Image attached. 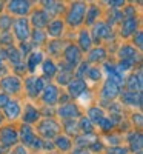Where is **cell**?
<instances>
[{
  "label": "cell",
  "instance_id": "6da1fadb",
  "mask_svg": "<svg viewBox=\"0 0 143 154\" xmlns=\"http://www.w3.org/2000/svg\"><path fill=\"white\" fill-rule=\"evenodd\" d=\"M19 139H20L26 146H31V148H34V149H42L43 140L35 137V134H34V131H32V128H31L29 125H25V123L22 125Z\"/></svg>",
  "mask_w": 143,
  "mask_h": 154
},
{
  "label": "cell",
  "instance_id": "7a4b0ae2",
  "mask_svg": "<svg viewBox=\"0 0 143 154\" xmlns=\"http://www.w3.org/2000/svg\"><path fill=\"white\" fill-rule=\"evenodd\" d=\"M85 14H86V5L83 2H75V3H72V6L68 12L66 20L71 26H79L85 19Z\"/></svg>",
  "mask_w": 143,
  "mask_h": 154
},
{
  "label": "cell",
  "instance_id": "3957f363",
  "mask_svg": "<svg viewBox=\"0 0 143 154\" xmlns=\"http://www.w3.org/2000/svg\"><path fill=\"white\" fill-rule=\"evenodd\" d=\"M12 26H14V32H16V37L23 43V42H28V38L31 35V31H29V23L26 19H17L12 22Z\"/></svg>",
  "mask_w": 143,
  "mask_h": 154
},
{
  "label": "cell",
  "instance_id": "277c9868",
  "mask_svg": "<svg viewBox=\"0 0 143 154\" xmlns=\"http://www.w3.org/2000/svg\"><path fill=\"white\" fill-rule=\"evenodd\" d=\"M0 86L5 89V94H12V93H19L22 88V82L19 79V75H5L0 80Z\"/></svg>",
  "mask_w": 143,
  "mask_h": 154
},
{
  "label": "cell",
  "instance_id": "5b68a950",
  "mask_svg": "<svg viewBox=\"0 0 143 154\" xmlns=\"http://www.w3.org/2000/svg\"><path fill=\"white\" fill-rule=\"evenodd\" d=\"M0 142L5 146L16 145L19 142V133L12 126H3L2 130H0Z\"/></svg>",
  "mask_w": 143,
  "mask_h": 154
},
{
  "label": "cell",
  "instance_id": "8992f818",
  "mask_svg": "<svg viewBox=\"0 0 143 154\" xmlns=\"http://www.w3.org/2000/svg\"><path fill=\"white\" fill-rule=\"evenodd\" d=\"M82 59V54H80V49L74 46V45H68L66 49H65V60L68 62V65L74 69L77 66V63L80 62Z\"/></svg>",
  "mask_w": 143,
  "mask_h": 154
},
{
  "label": "cell",
  "instance_id": "52a82bcc",
  "mask_svg": "<svg viewBox=\"0 0 143 154\" xmlns=\"http://www.w3.org/2000/svg\"><path fill=\"white\" fill-rule=\"evenodd\" d=\"M86 83L82 79H74L68 83V96L69 97H80L83 93H86Z\"/></svg>",
  "mask_w": 143,
  "mask_h": 154
},
{
  "label": "cell",
  "instance_id": "ba28073f",
  "mask_svg": "<svg viewBox=\"0 0 143 154\" xmlns=\"http://www.w3.org/2000/svg\"><path fill=\"white\" fill-rule=\"evenodd\" d=\"M8 9L16 16H25L31 9V2H25V0H12L8 3Z\"/></svg>",
  "mask_w": 143,
  "mask_h": 154
},
{
  "label": "cell",
  "instance_id": "9c48e42d",
  "mask_svg": "<svg viewBox=\"0 0 143 154\" xmlns=\"http://www.w3.org/2000/svg\"><path fill=\"white\" fill-rule=\"evenodd\" d=\"M38 131L43 137H54L57 133H59V125L54 122V120H43L40 125H38Z\"/></svg>",
  "mask_w": 143,
  "mask_h": 154
},
{
  "label": "cell",
  "instance_id": "30bf717a",
  "mask_svg": "<svg viewBox=\"0 0 143 154\" xmlns=\"http://www.w3.org/2000/svg\"><path fill=\"white\" fill-rule=\"evenodd\" d=\"M59 116L62 119H69V120H74L75 117H79L80 116V111L77 108L74 103H65L63 106L59 108Z\"/></svg>",
  "mask_w": 143,
  "mask_h": 154
},
{
  "label": "cell",
  "instance_id": "8fae6325",
  "mask_svg": "<svg viewBox=\"0 0 143 154\" xmlns=\"http://www.w3.org/2000/svg\"><path fill=\"white\" fill-rule=\"evenodd\" d=\"M119 93H120V89H119V86H117L114 82H111V80H106L105 82V85H103V88H102V99L103 100H112L114 97H117L119 96Z\"/></svg>",
  "mask_w": 143,
  "mask_h": 154
},
{
  "label": "cell",
  "instance_id": "7c38bea8",
  "mask_svg": "<svg viewBox=\"0 0 143 154\" xmlns=\"http://www.w3.org/2000/svg\"><path fill=\"white\" fill-rule=\"evenodd\" d=\"M105 69H106V72H108V80L114 82L119 88L125 83V77H123V74H122L119 69H117L114 65H111V63H106V65H105Z\"/></svg>",
  "mask_w": 143,
  "mask_h": 154
},
{
  "label": "cell",
  "instance_id": "4fadbf2b",
  "mask_svg": "<svg viewBox=\"0 0 143 154\" xmlns=\"http://www.w3.org/2000/svg\"><path fill=\"white\" fill-rule=\"evenodd\" d=\"M42 93H43L42 94V99H43V102H45L46 105H54L56 102H57V99H59V89H57L56 85L45 86V89H43Z\"/></svg>",
  "mask_w": 143,
  "mask_h": 154
},
{
  "label": "cell",
  "instance_id": "5bb4252c",
  "mask_svg": "<svg viewBox=\"0 0 143 154\" xmlns=\"http://www.w3.org/2000/svg\"><path fill=\"white\" fill-rule=\"evenodd\" d=\"M48 22H49V16L46 14L43 9L35 11L34 14L31 16V23L34 25V29H42L43 26L48 25Z\"/></svg>",
  "mask_w": 143,
  "mask_h": 154
},
{
  "label": "cell",
  "instance_id": "9a60e30c",
  "mask_svg": "<svg viewBox=\"0 0 143 154\" xmlns=\"http://www.w3.org/2000/svg\"><path fill=\"white\" fill-rule=\"evenodd\" d=\"M126 86H128V91H131V93H141V86H143L141 72L138 71L137 74L129 75L126 80Z\"/></svg>",
  "mask_w": 143,
  "mask_h": 154
},
{
  "label": "cell",
  "instance_id": "2e32d148",
  "mask_svg": "<svg viewBox=\"0 0 143 154\" xmlns=\"http://www.w3.org/2000/svg\"><path fill=\"white\" fill-rule=\"evenodd\" d=\"M122 102L126 105H132V106H140L141 105V93H131V91H125L122 93Z\"/></svg>",
  "mask_w": 143,
  "mask_h": 154
},
{
  "label": "cell",
  "instance_id": "e0dca14e",
  "mask_svg": "<svg viewBox=\"0 0 143 154\" xmlns=\"http://www.w3.org/2000/svg\"><path fill=\"white\" fill-rule=\"evenodd\" d=\"M137 26H138L137 19H126V20L122 23V29H120V32H122L123 37H128V35H131V34H135Z\"/></svg>",
  "mask_w": 143,
  "mask_h": 154
},
{
  "label": "cell",
  "instance_id": "ac0fdd59",
  "mask_svg": "<svg viewBox=\"0 0 143 154\" xmlns=\"http://www.w3.org/2000/svg\"><path fill=\"white\" fill-rule=\"evenodd\" d=\"M5 114H6V117L8 119H17L19 116H20V105H19V102L17 100H9L6 106H5Z\"/></svg>",
  "mask_w": 143,
  "mask_h": 154
},
{
  "label": "cell",
  "instance_id": "d6986e66",
  "mask_svg": "<svg viewBox=\"0 0 143 154\" xmlns=\"http://www.w3.org/2000/svg\"><path fill=\"white\" fill-rule=\"evenodd\" d=\"M109 26L103 22H99L94 25V29H93V35H94V40H100V38H105L109 35Z\"/></svg>",
  "mask_w": 143,
  "mask_h": 154
},
{
  "label": "cell",
  "instance_id": "ffe728a7",
  "mask_svg": "<svg viewBox=\"0 0 143 154\" xmlns=\"http://www.w3.org/2000/svg\"><path fill=\"white\" fill-rule=\"evenodd\" d=\"M137 54H138L137 49L134 46H131V45H123L120 48V53H119V56H120L122 60H132V62H135Z\"/></svg>",
  "mask_w": 143,
  "mask_h": 154
},
{
  "label": "cell",
  "instance_id": "44dd1931",
  "mask_svg": "<svg viewBox=\"0 0 143 154\" xmlns=\"http://www.w3.org/2000/svg\"><path fill=\"white\" fill-rule=\"evenodd\" d=\"M38 111H37V108H34V106H31V105H26L25 106V114H23V120L26 122V123H34V122H37L38 120Z\"/></svg>",
  "mask_w": 143,
  "mask_h": 154
},
{
  "label": "cell",
  "instance_id": "7402d4cb",
  "mask_svg": "<svg viewBox=\"0 0 143 154\" xmlns=\"http://www.w3.org/2000/svg\"><path fill=\"white\" fill-rule=\"evenodd\" d=\"M129 145H131V151L134 152H141V146H143V139L140 133H134L129 136Z\"/></svg>",
  "mask_w": 143,
  "mask_h": 154
},
{
  "label": "cell",
  "instance_id": "603a6c76",
  "mask_svg": "<svg viewBox=\"0 0 143 154\" xmlns=\"http://www.w3.org/2000/svg\"><path fill=\"white\" fill-rule=\"evenodd\" d=\"M103 117H105V112H103V109H100L99 106H93L88 109V119L91 120V123H99Z\"/></svg>",
  "mask_w": 143,
  "mask_h": 154
},
{
  "label": "cell",
  "instance_id": "cb8c5ba5",
  "mask_svg": "<svg viewBox=\"0 0 143 154\" xmlns=\"http://www.w3.org/2000/svg\"><path fill=\"white\" fill-rule=\"evenodd\" d=\"M94 142H97V137L91 133V134H85L82 137H77L75 139V145L80 146V148H85V146H91Z\"/></svg>",
  "mask_w": 143,
  "mask_h": 154
},
{
  "label": "cell",
  "instance_id": "d4e9b609",
  "mask_svg": "<svg viewBox=\"0 0 143 154\" xmlns=\"http://www.w3.org/2000/svg\"><path fill=\"white\" fill-rule=\"evenodd\" d=\"M48 32L53 37H59L63 32V22L62 20H53L48 25Z\"/></svg>",
  "mask_w": 143,
  "mask_h": 154
},
{
  "label": "cell",
  "instance_id": "484cf974",
  "mask_svg": "<svg viewBox=\"0 0 143 154\" xmlns=\"http://www.w3.org/2000/svg\"><path fill=\"white\" fill-rule=\"evenodd\" d=\"M42 60H43V54L40 53V51H34V53H31L29 59H28V68H29V71H34L38 63H42Z\"/></svg>",
  "mask_w": 143,
  "mask_h": 154
},
{
  "label": "cell",
  "instance_id": "4316f807",
  "mask_svg": "<svg viewBox=\"0 0 143 154\" xmlns=\"http://www.w3.org/2000/svg\"><path fill=\"white\" fill-rule=\"evenodd\" d=\"M54 145L62 151H68L71 148V139L66 137V136H57L54 139Z\"/></svg>",
  "mask_w": 143,
  "mask_h": 154
},
{
  "label": "cell",
  "instance_id": "83f0119b",
  "mask_svg": "<svg viewBox=\"0 0 143 154\" xmlns=\"http://www.w3.org/2000/svg\"><path fill=\"white\" fill-rule=\"evenodd\" d=\"M42 68H43L45 77H54V75L57 74V66H56V63H54L53 60H49V59L43 62Z\"/></svg>",
  "mask_w": 143,
  "mask_h": 154
},
{
  "label": "cell",
  "instance_id": "f1b7e54d",
  "mask_svg": "<svg viewBox=\"0 0 143 154\" xmlns=\"http://www.w3.org/2000/svg\"><path fill=\"white\" fill-rule=\"evenodd\" d=\"M45 6V12L48 16H56L60 9H63V6L57 2H42Z\"/></svg>",
  "mask_w": 143,
  "mask_h": 154
},
{
  "label": "cell",
  "instance_id": "f546056e",
  "mask_svg": "<svg viewBox=\"0 0 143 154\" xmlns=\"http://www.w3.org/2000/svg\"><path fill=\"white\" fill-rule=\"evenodd\" d=\"M6 57H8L12 63H14V66L19 65V63H22V62H20L22 56H20V53H19V49L14 48V46H9V48L6 49Z\"/></svg>",
  "mask_w": 143,
  "mask_h": 154
},
{
  "label": "cell",
  "instance_id": "4dcf8cb0",
  "mask_svg": "<svg viewBox=\"0 0 143 154\" xmlns=\"http://www.w3.org/2000/svg\"><path fill=\"white\" fill-rule=\"evenodd\" d=\"M105 56H106L105 49L103 48H96V49H93L89 53L88 59H89V62H102L103 59H105Z\"/></svg>",
  "mask_w": 143,
  "mask_h": 154
},
{
  "label": "cell",
  "instance_id": "1f68e13d",
  "mask_svg": "<svg viewBox=\"0 0 143 154\" xmlns=\"http://www.w3.org/2000/svg\"><path fill=\"white\" fill-rule=\"evenodd\" d=\"M91 37H89V34L86 32V31H82L80 32V35H79V43H80V46H82V49L83 51H89L91 49Z\"/></svg>",
  "mask_w": 143,
  "mask_h": 154
},
{
  "label": "cell",
  "instance_id": "d6a6232c",
  "mask_svg": "<svg viewBox=\"0 0 143 154\" xmlns=\"http://www.w3.org/2000/svg\"><path fill=\"white\" fill-rule=\"evenodd\" d=\"M86 11H88V17H86V23L88 25H93L94 22H96V19L99 17V12H100V9L97 8V6H89V8H86Z\"/></svg>",
  "mask_w": 143,
  "mask_h": 154
},
{
  "label": "cell",
  "instance_id": "836d02e7",
  "mask_svg": "<svg viewBox=\"0 0 143 154\" xmlns=\"http://www.w3.org/2000/svg\"><path fill=\"white\" fill-rule=\"evenodd\" d=\"M79 128L85 134H91V133H93V130H94V125L91 123V120L88 117H82L80 119V123H79Z\"/></svg>",
  "mask_w": 143,
  "mask_h": 154
},
{
  "label": "cell",
  "instance_id": "e575fe53",
  "mask_svg": "<svg viewBox=\"0 0 143 154\" xmlns=\"http://www.w3.org/2000/svg\"><path fill=\"white\" fill-rule=\"evenodd\" d=\"M11 26H12V19H11V16H8V14H2V16H0V31L6 32Z\"/></svg>",
  "mask_w": 143,
  "mask_h": 154
},
{
  "label": "cell",
  "instance_id": "d590c367",
  "mask_svg": "<svg viewBox=\"0 0 143 154\" xmlns=\"http://www.w3.org/2000/svg\"><path fill=\"white\" fill-rule=\"evenodd\" d=\"M31 38H32V42L34 43H45V40H46V34L42 31V29H34L32 32H31V35H29Z\"/></svg>",
  "mask_w": 143,
  "mask_h": 154
},
{
  "label": "cell",
  "instance_id": "8d00e7d4",
  "mask_svg": "<svg viewBox=\"0 0 143 154\" xmlns=\"http://www.w3.org/2000/svg\"><path fill=\"white\" fill-rule=\"evenodd\" d=\"M99 126H100L102 131H111L112 128H114V122H112L111 117H103V119L99 122Z\"/></svg>",
  "mask_w": 143,
  "mask_h": 154
},
{
  "label": "cell",
  "instance_id": "74e56055",
  "mask_svg": "<svg viewBox=\"0 0 143 154\" xmlns=\"http://www.w3.org/2000/svg\"><path fill=\"white\" fill-rule=\"evenodd\" d=\"M71 75H72L71 71H65V69H62V72H60L59 77H57V82H59L60 85H66V83L71 82Z\"/></svg>",
  "mask_w": 143,
  "mask_h": 154
},
{
  "label": "cell",
  "instance_id": "f35d334b",
  "mask_svg": "<svg viewBox=\"0 0 143 154\" xmlns=\"http://www.w3.org/2000/svg\"><path fill=\"white\" fill-rule=\"evenodd\" d=\"M34 89H35V97L45 89V79H43V77H35V80H34Z\"/></svg>",
  "mask_w": 143,
  "mask_h": 154
},
{
  "label": "cell",
  "instance_id": "ab89813d",
  "mask_svg": "<svg viewBox=\"0 0 143 154\" xmlns=\"http://www.w3.org/2000/svg\"><path fill=\"white\" fill-rule=\"evenodd\" d=\"M62 48H63V42L53 40L49 43V53L51 54H59V53H62Z\"/></svg>",
  "mask_w": 143,
  "mask_h": 154
},
{
  "label": "cell",
  "instance_id": "60d3db41",
  "mask_svg": "<svg viewBox=\"0 0 143 154\" xmlns=\"http://www.w3.org/2000/svg\"><path fill=\"white\" fill-rule=\"evenodd\" d=\"M134 66V62L132 60H122L120 63H119V65H117L115 68L117 69H119L122 74H123V71H128V69H131Z\"/></svg>",
  "mask_w": 143,
  "mask_h": 154
},
{
  "label": "cell",
  "instance_id": "b9f144b4",
  "mask_svg": "<svg viewBox=\"0 0 143 154\" xmlns=\"http://www.w3.org/2000/svg\"><path fill=\"white\" fill-rule=\"evenodd\" d=\"M34 80L35 77H29V79L26 80V83H25V86H26V93L31 96V97H35V89H34Z\"/></svg>",
  "mask_w": 143,
  "mask_h": 154
},
{
  "label": "cell",
  "instance_id": "7bdbcfd3",
  "mask_svg": "<svg viewBox=\"0 0 143 154\" xmlns=\"http://www.w3.org/2000/svg\"><path fill=\"white\" fill-rule=\"evenodd\" d=\"M88 69H89V65L88 63H80V68L77 69V72H75V75H77V79H82L83 80V75L85 74H88Z\"/></svg>",
  "mask_w": 143,
  "mask_h": 154
},
{
  "label": "cell",
  "instance_id": "ee69618b",
  "mask_svg": "<svg viewBox=\"0 0 143 154\" xmlns=\"http://www.w3.org/2000/svg\"><path fill=\"white\" fill-rule=\"evenodd\" d=\"M86 75L89 77L91 80H99L100 77H102V72H100V69H99V68H89Z\"/></svg>",
  "mask_w": 143,
  "mask_h": 154
},
{
  "label": "cell",
  "instance_id": "f6af8a7d",
  "mask_svg": "<svg viewBox=\"0 0 143 154\" xmlns=\"http://www.w3.org/2000/svg\"><path fill=\"white\" fill-rule=\"evenodd\" d=\"M29 49H31V43H28V42H23V43L20 45L19 53H20V56H26V54H29Z\"/></svg>",
  "mask_w": 143,
  "mask_h": 154
},
{
  "label": "cell",
  "instance_id": "bcb514c9",
  "mask_svg": "<svg viewBox=\"0 0 143 154\" xmlns=\"http://www.w3.org/2000/svg\"><path fill=\"white\" fill-rule=\"evenodd\" d=\"M122 17H123V14H122L120 11H114L112 12V17H109V23H106V25H108V26H109V25H114L115 20H120Z\"/></svg>",
  "mask_w": 143,
  "mask_h": 154
},
{
  "label": "cell",
  "instance_id": "7dc6e473",
  "mask_svg": "<svg viewBox=\"0 0 143 154\" xmlns=\"http://www.w3.org/2000/svg\"><path fill=\"white\" fill-rule=\"evenodd\" d=\"M109 152H112V154H126L128 151H126V148H122V146H114V148L109 149Z\"/></svg>",
  "mask_w": 143,
  "mask_h": 154
},
{
  "label": "cell",
  "instance_id": "c3c4849f",
  "mask_svg": "<svg viewBox=\"0 0 143 154\" xmlns=\"http://www.w3.org/2000/svg\"><path fill=\"white\" fill-rule=\"evenodd\" d=\"M9 102V97H8V94H0V108H5L6 106V103Z\"/></svg>",
  "mask_w": 143,
  "mask_h": 154
},
{
  "label": "cell",
  "instance_id": "681fc988",
  "mask_svg": "<svg viewBox=\"0 0 143 154\" xmlns=\"http://www.w3.org/2000/svg\"><path fill=\"white\" fill-rule=\"evenodd\" d=\"M141 38H143V37H141V32L138 31V32L134 35V43H135L138 48H141Z\"/></svg>",
  "mask_w": 143,
  "mask_h": 154
},
{
  "label": "cell",
  "instance_id": "f907efd6",
  "mask_svg": "<svg viewBox=\"0 0 143 154\" xmlns=\"http://www.w3.org/2000/svg\"><path fill=\"white\" fill-rule=\"evenodd\" d=\"M109 6H123L125 5V2L123 0H112V2H106Z\"/></svg>",
  "mask_w": 143,
  "mask_h": 154
},
{
  "label": "cell",
  "instance_id": "816d5d0a",
  "mask_svg": "<svg viewBox=\"0 0 143 154\" xmlns=\"http://www.w3.org/2000/svg\"><path fill=\"white\" fill-rule=\"evenodd\" d=\"M11 154H26V149H25V146H17Z\"/></svg>",
  "mask_w": 143,
  "mask_h": 154
},
{
  "label": "cell",
  "instance_id": "f5cc1de1",
  "mask_svg": "<svg viewBox=\"0 0 143 154\" xmlns=\"http://www.w3.org/2000/svg\"><path fill=\"white\" fill-rule=\"evenodd\" d=\"M89 148H91V149H93L94 152H97L99 149H102V143H99V142H94V143H93V145H91Z\"/></svg>",
  "mask_w": 143,
  "mask_h": 154
},
{
  "label": "cell",
  "instance_id": "db71d44e",
  "mask_svg": "<svg viewBox=\"0 0 143 154\" xmlns=\"http://www.w3.org/2000/svg\"><path fill=\"white\" fill-rule=\"evenodd\" d=\"M72 154H88V151H86L85 148H80V149H75Z\"/></svg>",
  "mask_w": 143,
  "mask_h": 154
},
{
  "label": "cell",
  "instance_id": "11a10c76",
  "mask_svg": "<svg viewBox=\"0 0 143 154\" xmlns=\"http://www.w3.org/2000/svg\"><path fill=\"white\" fill-rule=\"evenodd\" d=\"M2 9H3V3H2V2H0V11H2Z\"/></svg>",
  "mask_w": 143,
  "mask_h": 154
},
{
  "label": "cell",
  "instance_id": "9f6ffc18",
  "mask_svg": "<svg viewBox=\"0 0 143 154\" xmlns=\"http://www.w3.org/2000/svg\"><path fill=\"white\" fill-rule=\"evenodd\" d=\"M0 123H2V116H0Z\"/></svg>",
  "mask_w": 143,
  "mask_h": 154
},
{
  "label": "cell",
  "instance_id": "6f0895ef",
  "mask_svg": "<svg viewBox=\"0 0 143 154\" xmlns=\"http://www.w3.org/2000/svg\"><path fill=\"white\" fill-rule=\"evenodd\" d=\"M0 65H2V60H0Z\"/></svg>",
  "mask_w": 143,
  "mask_h": 154
},
{
  "label": "cell",
  "instance_id": "680465c9",
  "mask_svg": "<svg viewBox=\"0 0 143 154\" xmlns=\"http://www.w3.org/2000/svg\"><path fill=\"white\" fill-rule=\"evenodd\" d=\"M108 154H112V152H108Z\"/></svg>",
  "mask_w": 143,
  "mask_h": 154
}]
</instances>
